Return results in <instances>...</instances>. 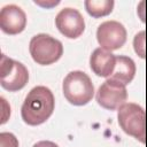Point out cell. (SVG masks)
I'll return each instance as SVG.
<instances>
[{"instance_id":"obj_13","label":"cell","mask_w":147,"mask_h":147,"mask_svg":"<svg viewBox=\"0 0 147 147\" xmlns=\"http://www.w3.org/2000/svg\"><path fill=\"white\" fill-rule=\"evenodd\" d=\"M0 147H18V140L13 133H0Z\"/></svg>"},{"instance_id":"obj_6","label":"cell","mask_w":147,"mask_h":147,"mask_svg":"<svg viewBox=\"0 0 147 147\" xmlns=\"http://www.w3.org/2000/svg\"><path fill=\"white\" fill-rule=\"evenodd\" d=\"M127 98L126 87L118 80L108 78L105 80L96 92L98 103L108 110H115L125 103Z\"/></svg>"},{"instance_id":"obj_9","label":"cell","mask_w":147,"mask_h":147,"mask_svg":"<svg viewBox=\"0 0 147 147\" xmlns=\"http://www.w3.org/2000/svg\"><path fill=\"white\" fill-rule=\"evenodd\" d=\"M26 25V15L16 5H7L0 10V28L7 34L21 33Z\"/></svg>"},{"instance_id":"obj_12","label":"cell","mask_w":147,"mask_h":147,"mask_svg":"<svg viewBox=\"0 0 147 147\" xmlns=\"http://www.w3.org/2000/svg\"><path fill=\"white\" fill-rule=\"evenodd\" d=\"M84 5L87 13L95 18L110 14L114 8L113 0H86Z\"/></svg>"},{"instance_id":"obj_11","label":"cell","mask_w":147,"mask_h":147,"mask_svg":"<svg viewBox=\"0 0 147 147\" xmlns=\"http://www.w3.org/2000/svg\"><path fill=\"white\" fill-rule=\"evenodd\" d=\"M136 75V64L133 60L129 56L119 55L116 56V65L110 78L121 82L124 85H127L132 82Z\"/></svg>"},{"instance_id":"obj_2","label":"cell","mask_w":147,"mask_h":147,"mask_svg":"<svg viewBox=\"0 0 147 147\" xmlns=\"http://www.w3.org/2000/svg\"><path fill=\"white\" fill-rule=\"evenodd\" d=\"M62 91L67 101L74 106L88 103L94 95V86L91 78L83 71L69 72L62 84Z\"/></svg>"},{"instance_id":"obj_4","label":"cell","mask_w":147,"mask_h":147,"mask_svg":"<svg viewBox=\"0 0 147 147\" xmlns=\"http://www.w3.org/2000/svg\"><path fill=\"white\" fill-rule=\"evenodd\" d=\"M29 51L36 63L48 65L60 60L63 54V46L60 40L52 36L39 33L30 40Z\"/></svg>"},{"instance_id":"obj_10","label":"cell","mask_w":147,"mask_h":147,"mask_svg":"<svg viewBox=\"0 0 147 147\" xmlns=\"http://www.w3.org/2000/svg\"><path fill=\"white\" fill-rule=\"evenodd\" d=\"M90 65L92 71L100 77H110L116 65V56L101 47L94 49L90 57Z\"/></svg>"},{"instance_id":"obj_7","label":"cell","mask_w":147,"mask_h":147,"mask_svg":"<svg viewBox=\"0 0 147 147\" xmlns=\"http://www.w3.org/2000/svg\"><path fill=\"white\" fill-rule=\"evenodd\" d=\"M96 38L101 48L111 52L121 48L125 44L126 30L124 25L117 21H106L99 25Z\"/></svg>"},{"instance_id":"obj_15","label":"cell","mask_w":147,"mask_h":147,"mask_svg":"<svg viewBox=\"0 0 147 147\" xmlns=\"http://www.w3.org/2000/svg\"><path fill=\"white\" fill-rule=\"evenodd\" d=\"M33 147H59V146H57L55 142H53V141L42 140V141H39V142L34 144Z\"/></svg>"},{"instance_id":"obj_14","label":"cell","mask_w":147,"mask_h":147,"mask_svg":"<svg viewBox=\"0 0 147 147\" xmlns=\"http://www.w3.org/2000/svg\"><path fill=\"white\" fill-rule=\"evenodd\" d=\"M145 32H139L134 38V49L140 57H145Z\"/></svg>"},{"instance_id":"obj_5","label":"cell","mask_w":147,"mask_h":147,"mask_svg":"<svg viewBox=\"0 0 147 147\" xmlns=\"http://www.w3.org/2000/svg\"><path fill=\"white\" fill-rule=\"evenodd\" d=\"M29 80L28 69L17 61L7 57L5 54L1 55L0 62V84L9 91L16 92L22 90Z\"/></svg>"},{"instance_id":"obj_3","label":"cell","mask_w":147,"mask_h":147,"mask_svg":"<svg viewBox=\"0 0 147 147\" xmlns=\"http://www.w3.org/2000/svg\"><path fill=\"white\" fill-rule=\"evenodd\" d=\"M117 119L121 129L129 136L134 137L140 142L145 144V110L137 103L125 102L117 110Z\"/></svg>"},{"instance_id":"obj_1","label":"cell","mask_w":147,"mask_h":147,"mask_svg":"<svg viewBox=\"0 0 147 147\" xmlns=\"http://www.w3.org/2000/svg\"><path fill=\"white\" fill-rule=\"evenodd\" d=\"M55 100L52 91L46 86L33 87L25 96L21 109L22 119L31 126L45 123L54 111Z\"/></svg>"},{"instance_id":"obj_8","label":"cell","mask_w":147,"mask_h":147,"mask_svg":"<svg viewBox=\"0 0 147 147\" xmlns=\"http://www.w3.org/2000/svg\"><path fill=\"white\" fill-rule=\"evenodd\" d=\"M57 30L67 38L76 39L85 30V21L82 14L75 8H64L55 17Z\"/></svg>"}]
</instances>
